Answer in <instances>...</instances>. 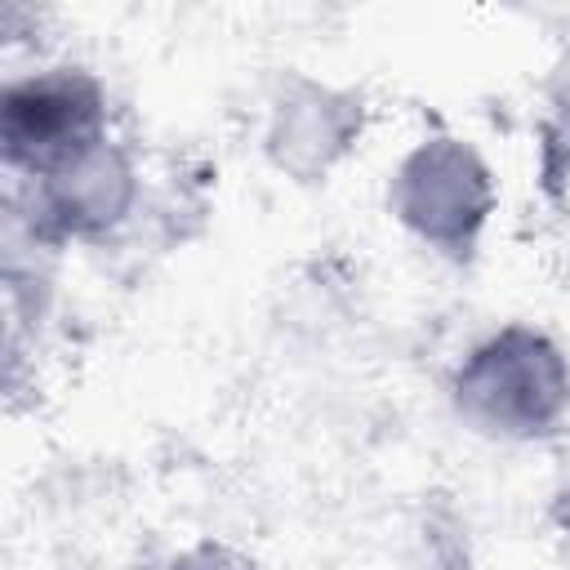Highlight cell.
<instances>
[{"mask_svg":"<svg viewBox=\"0 0 570 570\" xmlns=\"http://www.w3.org/2000/svg\"><path fill=\"white\" fill-rule=\"evenodd\" d=\"M450 414L485 441L534 445L570 423V352L534 321H503L445 379Z\"/></svg>","mask_w":570,"mask_h":570,"instance_id":"obj_1","label":"cell"},{"mask_svg":"<svg viewBox=\"0 0 570 570\" xmlns=\"http://www.w3.org/2000/svg\"><path fill=\"white\" fill-rule=\"evenodd\" d=\"M387 218L432 258L472 263L499 214V174L485 151L450 129L414 138L387 169Z\"/></svg>","mask_w":570,"mask_h":570,"instance_id":"obj_2","label":"cell"},{"mask_svg":"<svg viewBox=\"0 0 570 570\" xmlns=\"http://www.w3.org/2000/svg\"><path fill=\"white\" fill-rule=\"evenodd\" d=\"M111 138V94L85 62H36L0 85V165L36 183Z\"/></svg>","mask_w":570,"mask_h":570,"instance_id":"obj_3","label":"cell"},{"mask_svg":"<svg viewBox=\"0 0 570 570\" xmlns=\"http://www.w3.org/2000/svg\"><path fill=\"white\" fill-rule=\"evenodd\" d=\"M142 200H147L142 165L134 147L111 134L107 142L89 147L62 169L36 183H13L9 218L53 254L98 249L134 227Z\"/></svg>","mask_w":570,"mask_h":570,"instance_id":"obj_4","label":"cell"},{"mask_svg":"<svg viewBox=\"0 0 570 570\" xmlns=\"http://www.w3.org/2000/svg\"><path fill=\"white\" fill-rule=\"evenodd\" d=\"M365 125L370 111L356 89L312 71H276L263 94L258 151L281 178L312 187L325 183L361 147Z\"/></svg>","mask_w":570,"mask_h":570,"instance_id":"obj_5","label":"cell"},{"mask_svg":"<svg viewBox=\"0 0 570 570\" xmlns=\"http://www.w3.org/2000/svg\"><path fill=\"white\" fill-rule=\"evenodd\" d=\"M534 151H539V183L557 200L570 191V58L552 71L543 85V111L534 125Z\"/></svg>","mask_w":570,"mask_h":570,"instance_id":"obj_6","label":"cell"},{"mask_svg":"<svg viewBox=\"0 0 570 570\" xmlns=\"http://www.w3.org/2000/svg\"><path fill=\"white\" fill-rule=\"evenodd\" d=\"M160 570H263V561L227 539H191L183 548H174Z\"/></svg>","mask_w":570,"mask_h":570,"instance_id":"obj_7","label":"cell"},{"mask_svg":"<svg viewBox=\"0 0 570 570\" xmlns=\"http://www.w3.org/2000/svg\"><path fill=\"white\" fill-rule=\"evenodd\" d=\"M552 517H557V525L570 534V485H566V490L552 499Z\"/></svg>","mask_w":570,"mask_h":570,"instance_id":"obj_8","label":"cell"}]
</instances>
